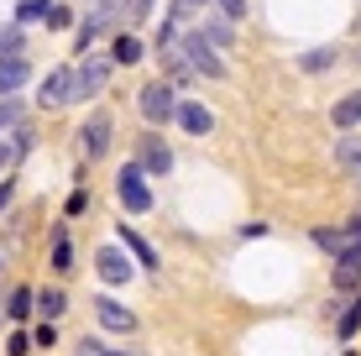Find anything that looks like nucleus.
Returning <instances> with one entry per match:
<instances>
[{
    "mask_svg": "<svg viewBox=\"0 0 361 356\" xmlns=\"http://www.w3.org/2000/svg\"><path fill=\"white\" fill-rule=\"evenodd\" d=\"M94 314H99V325L116 330V336H131L136 330V314L126 309V304H116V299H94Z\"/></svg>",
    "mask_w": 361,
    "mask_h": 356,
    "instance_id": "0eeeda50",
    "label": "nucleus"
},
{
    "mask_svg": "<svg viewBox=\"0 0 361 356\" xmlns=\"http://www.w3.org/2000/svg\"><path fill=\"white\" fill-rule=\"evenodd\" d=\"M32 304H37V309H42V320H58V314L68 309V299H63V293H58V288H42V299H32Z\"/></svg>",
    "mask_w": 361,
    "mask_h": 356,
    "instance_id": "4468645a",
    "label": "nucleus"
},
{
    "mask_svg": "<svg viewBox=\"0 0 361 356\" xmlns=\"http://www.w3.org/2000/svg\"><path fill=\"white\" fill-rule=\"evenodd\" d=\"M79 147H84V157H105V152H110V116H105V110L84 121V131H79Z\"/></svg>",
    "mask_w": 361,
    "mask_h": 356,
    "instance_id": "20e7f679",
    "label": "nucleus"
},
{
    "mask_svg": "<svg viewBox=\"0 0 361 356\" xmlns=\"http://www.w3.org/2000/svg\"><path fill=\"white\" fill-rule=\"evenodd\" d=\"M79 356H105V346H94V340H84V346H79Z\"/></svg>",
    "mask_w": 361,
    "mask_h": 356,
    "instance_id": "c85d7f7f",
    "label": "nucleus"
},
{
    "mask_svg": "<svg viewBox=\"0 0 361 356\" xmlns=\"http://www.w3.org/2000/svg\"><path fill=\"white\" fill-rule=\"evenodd\" d=\"M173 121H178L183 131H194V137H204V131H209V110H204V105H194V100L173 105Z\"/></svg>",
    "mask_w": 361,
    "mask_h": 356,
    "instance_id": "1a4fd4ad",
    "label": "nucleus"
},
{
    "mask_svg": "<svg viewBox=\"0 0 361 356\" xmlns=\"http://www.w3.org/2000/svg\"><path fill=\"white\" fill-rule=\"evenodd\" d=\"M168 168H173V152L157 137H147L142 142V173H168Z\"/></svg>",
    "mask_w": 361,
    "mask_h": 356,
    "instance_id": "9d476101",
    "label": "nucleus"
},
{
    "mask_svg": "<svg viewBox=\"0 0 361 356\" xmlns=\"http://www.w3.org/2000/svg\"><path fill=\"white\" fill-rule=\"evenodd\" d=\"M73 262V252H68V236H58L53 241V267H68Z\"/></svg>",
    "mask_w": 361,
    "mask_h": 356,
    "instance_id": "4be33fe9",
    "label": "nucleus"
},
{
    "mask_svg": "<svg viewBox=\"0 0 361 356\" xmlns=\"http://www.w3.org/2000/svg\"><path fill=\"white\" fill-rule=\"evenodd\" d=\"M173 105H178L173 100V84H147L142 90V116L152 121V126H163V121L173 116Z\"/></svg>",
    "mask_w": 361,
    "mask_h": 356,
    "instance_id": "7ed1b4c3",
    "label": "nucleus"
},
{
    "mask_svg": "<svg viewBox=\"0 0 361 356\" xmlns=\"http://www.w3.org/2000/svg\"><path fill=\"white\" fill-rule=\"evenodd\" d=\"M116 194H121V204H126L131 215L152 210V189H147V173H142V168H121V178H116Z\"/></svg>",
    "mask_w": 361,
    "mask_h": 356,
    "instance_id": "f257e3e1",
    "label": "nucleus"
},
{
    "mask_svg": "<svg viewBox=\"0 0 361 356\" xmlns=\"http://www.w3.org/2000/svg\"><path fill=\"white\" fill-rule=\"evenodd\" d=\"M6 314H11V320H27V314H32V293L16 288V293H11V304H6Z\"/></svg>",
    "mask_w": 361,
    "mask_h": 356,
    "instance_id": "f3484780",
    "label": "nucleus"
},
{
    "mask_svg": "<svg viewBox=\"0 0 361 356\" xmlns=\"http://www.w3.org/2000/svg\"><path fill=\"white\" fill-rule=\"evenodd\" d=\"M73 100V68H53L42 79V110H63Z\"/></svg>",
    "mask_w": 361,
    "mask_h": 356,
    "instance_id": "39448f33",
    "label": "nucleus"
},
{
    "mask_svg": "<svg viewBox=\"0 0 361 356\" xmlns=\"http://www.w3.org/2000/svg\"><path fill=\"white\" fill-rule=\"evenodd\" d=\"M32 346H42V351L53 346V320H47V325H37V340H32Z\"/></svg>",
    "mask_w": 361,
    "mask_h": 356,
    "instance_id": "bb28decb",
    "label": "nucleus"
},
{
    "mask_svg": "<svg viewBox=\"0 0 361 356\" xmlns=\"http://www.w3.org/2000/svg\"><path fill=\"white\" fill-rule=\"evenodd\" d=\"M110 79V63L105 58H84L79 68H73V94H99Z\"/></svg>",
    "mask_w": 361,
    "mask_h": 356,
    "instance_id": "423d86ee",
    "label": "nucleus"
},
{
    "mask_svg": "<svg viewBox=\"0 0 361 356\" xmlns=\"http://www.w3.org/2000/svg\"><path fill=\"white\" fill-rule=\"evenodd\" d=\"M105 356H126V351H105Z\"/></svg>",
    "mask_w": 361,
    "mask_h": 356,
    "instance_id": "7c9ffc66",
    "label": "nucleus"
},
{
    "mask_svg": "<svg viewBox=\"0 0 361 356\" xmlns=\"http://www.w3.org/2000/svg\"><path fill=\"white\" fill-rule=\"evenodd\" d=\"M94 267H99L105 283H126V278H131V262H126V252H121V247H105L94 257Z\"/></svg>",
    "mask_w": 361,
    "mask_h": 356,
    "instance_id": "6e6552de",
    "label": "nucleus"
},
{
    "mask_svg": "<svg viewBox=\"0 0 361 356\" xmlns=\"http://www.w3.org/2000/svg\"><path fill=\"white\" fill-rule=\"evenodd\" d=\"M110 58H116V63H136V58H142V42H136V37H116Z\"/></svg>",
    "mask_w": 361,
    "mask_h": 356,
    "instance_id": "dca6fc26",
    "label": "nucleus"
},
{
    "mask_svg": "<svg viewBox=\"0 0 361 356\" xmlns=\"http://www.w3.org/2000/svg\"><path fill=\"white\" fill-rule=\"evenodd\" d=\"M147 11H152V0H126V16H131V21H142Z\"/></svg>",
    "mask_w": 361,
    "mask_h": 356,
    "instance_id": "393cba45",
    "label": "nucleus"
},
{
    "mask_svg": "<svg viewBox=\"0 0 361 356\" xmlns=\"http://www.w3.org/2000/svg\"><path fill=\"white\" fill-rule=\"evenodd\" d=\"M341 163H345V168L361 163V142H341Z\"/></svg>",
    "mask_w": 361,
    "mask_h": 356,
    "instance_id": "5701e85b",
    "label": "nucleus"
},
{
    "mask_svg": "<svg viewBox=\"0 0 361 356\" xmlns=\"http://www.w3.org/2000/svg\"><path fill=\"white\" fill-rule=\"evenodd\" d=\"M16 53H21V32L6 27V32H0V58H16Z\"/></svg>",
    "mask_w": 361,
    "mask_h": 356,
    "instance_id": "aec40b11",
    "label": "nucleus"
},
{
    "mask_svg": "<svg viewBox=\"0 0 361 356\" xmlns=\"http://www.w3.org/2000/svg\"><path fill=\"white\" fill-rule=\"evenodd\" d=\"M356 283H361V252H345L335 267V288H356Z\"/></svg>",
    "mask_w": 361,
    "mask_h": 356,
    "instance_id": "f8f14e48",
    "label": "nucleus"
},
{
    "mask_svg": "<svg viewBox=\"0 0 361 356\" xmlns=\"http://www.w3.org/2000/svg\"><path fill=\"white\" fill-rule=\"evenodd\" d=\"M6 200H11V183H0V210H6Z\"/></svg>",
    "mask_w": 361,
    "mask_h": 356,
    "instance_id": "c756f323",
    "label": "nucleus"
},
{
    "mask_svg": "<svg viewBox=\"0 0 361 356\" xmlns=\"http://www.w3.org/2000/svg\"><path fill=\"white\" fill-rule=\"evenodd\" d=\"M121 241H126V252H131V257H136V262H142V267H157V252L147 247V241L136 236V231H121Z\"/></svg>",
    "mask_w": 361,
    "mask_h": 356,
    "instance_id": "ddd939ff",
    "label": "nucleus"
},
{
    "mask_svg": "<svg viewBox=\"0 0 361 356\" xmlns=\"http://www.w3.org/2000/svg\"><path fill=\"white\" fill-rule=\"evenodd\" d=\"M356 121H361V94H345L335 105V126H356Z\"/></svg>",
    "mask_w": 361,
    "mask_h": 356,
    "instance_id": "2eb2a0df",
    "label": "nucleus"
},
{
    "mask_svg": "<svg viewBox=\"0 0 361 356\" xmlns=\"http://www.w3.org/2000/svg\"><path fill=\"white\" fill-rule=\"evenodd\" d=\"M335 63V47H314V53H304V68L309 73H319V68H330Z\"/></svg>",
    "mask_w": 361,
    "mask_h": 356,
    "instance_id": "a211bd4d",
    "label": "nucleus"
},
{
    "mask_svg": "<svg viewBox=\"0 0 361 356\" xmlns=\"http://www.w3.org/2000/svg\"><path fill=\"white\" fill-rule=\"evenodd\" d=\"M6 351H11V356H27V351H32V340H27V336H11V340H6Z\"/></svg>",
    "mask_w": 361,
    "mask_h": 356,
    "instance_id": "a878e982",
    "label": "nucleus"
},
{
    "mask_svg": "<svg viewBox=\"0 0 361 356\" xmlns=\"http://www.w3.org/2000/svg\"><path fill=\"white\" fill-rule=\"evenodd\" d=\"M178 47H183V58H189V68H194V73H209V79H220V73H226V63H220V53H215V47H209V42H204L199 32H194V37H183Z\"/></svg>",
    "mask_w": 361,
    "mask_h": 356,
    "instance_id": "f03ea898",
    "label": "nucleus"
},
{
    "mask_svg": "<svg viewBox=\"0 0 361 356\" xmlns=\"http://www.w3.org/2000/svg\"><path fill=\"white\" fill-rule=\"evenodd\" d=\"M27 79H32V68L21 58H0V94H16Z\"/></svg>",
    "mask_w": 361,
    "mask_h": 356,
    "instance_id": "9b49d317",
    "label": "nucleus"
},
{
    "mask_svg": "<svg viewBox=\"0 0 361 356\" xmlns=\"http://www.w3.org/2000/svg\"><path fill=\"white\" fill-rule=\"evenodd\" d=\"M220 11H226L231 21H241V11H246V6H241V0H220Z\"/></svg>",
    "mask_w": 361,
    "mask_h": 356,
    "instance_id": "cd10ccee",
    "label": "nucleus"
},
{
    "mask_svg": "<svg viewBox=\"0 0 361 356\" xmlns=\"http://www.w3.org/2000/svg\"><path fill=\"white\" fill-rule=\"evenodd\" d=\"M356 325H361V304H345V314H341V336H356Z\"/></svg>",
    "mask_w": 361,
    "mask_h": 356,
    "instance_id": "412c9836",
    "label": "nucleus"
},
{
    "mask_svg": "<svg viewBox=\"0 0 361 356\" xmlns=\"http://www.w3.org/2000/svg\"><path fill=\"white\" fill-rule=\"evenodd\" d=\"M42 16H47V0H21V11H16V21H27V27Z\"/></svg>",
    "mask_w": 361,
    "mask_h": 356,
    "instance_id": "6ab92c4d",
    "label": "nucleus"
},
{
    "mask_svg": "<svg viewBox=\"0 0 361 356\" xmlns=\"http://www.w3.org/2000/svg\"><path fill=\"white\" fill-rule=\"evenodd\" d=\"M21 147H27V137H16V142H0V168H6V163H11V157H16V152H21Z\"/></svg>",
    "mask_w": 361,
    "mask_h": 356,
    "instance_id": "b1692460",
    "label": "nucleus"
}]
</instances>
